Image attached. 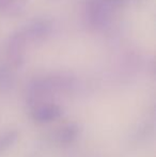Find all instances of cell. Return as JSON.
<instances>
[]
</instances>
